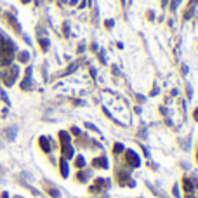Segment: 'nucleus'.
Here are the masks:
<instances>
[{
    "mask_svg": "<svg viewBox=\"0 0 198 198\" xmlns=\"http://www.w3.org/2000/svg\"><path fill=\"white\" fill-rule=\"evenodd\" d=\"M127 160H129V164H130V165H134V167H137V165H139V158H137V155H136V153H132V151H127Z\"/></svg>",
    "mask_w": 198,
    "mask_h": 198,
    "instance_id": "obj_1",
    "label": "nucleus"
},
{
    "mask_svg": "<svg viewBox=\"0 0 198 198\" xmlns=\"http://www.w3.org/2000/svg\"><path fill=\"white\" fill-rule=\"evenodd\" d=\"M40 146H42V150H43V151H50V144L47 143V139H45V137H42V139H40Z\"/></svg>",
    "mask_w": 198,
    "mask_h": 198,
    "instance_id": "obj_2",
    "label": "nucleus"
},
{
    "mask_svg": "<svg viewBox=\"0 0 198 198\" xmlns=\"http://www.w3.org/2000/svg\"><path fill=\"white\" fill-rule=\"evenodd\" d=\"M94 165L96 167H106L108 164H106V158H96L94 160Z\"/></svg>",
    "mask_w": 198,
    "mask_h": 198,
    "instance_id": "obj_3",
    "label": "nucleus"
},
{
    "mask_svg": "<svg viewBox=\"0 0 198 198\" xmlns=\"http://www.w3.org/2000/svg\"><path fill=\"white\" fill-rule=\"evenodd\" d=\"M61 174H63L64 177L68 176V165H66V162H64V160H61Z\"/></svg>",
    "mask_w": 198,
    "mask_h": 198,
    "instance_id": "obj_4",
    "label": "nucleus"
},
{
    "mask_svg": "<svg viewBox=\"0 0 198 198\" xmlns=\"http://www.w3.org/2000/svg\"><path fill=\"white\" fill-rule=\"evenodd\" d=\"M184 190H186V191H190V193L193 191V183H191L190 179H184Z\"/></svg>",
    "mask_w": 198,
    "mask_h": 198,
    "instance_id": "obj_5",
    "label": "nucleus"
},
{
    "mask_svg": "<svg viewBox=\"0 0 198 198\" xmlns=\"http://www.w3.org/2000/svg\"><path fill=\"white\" fill-rule=\"evenodd\" d=\"M83 165H85V162H83V158H82V157H78V158H77V167H80V169H82Z\"/></svg>",
    "mask_w": 198,
    "mask_h": 198,
    "instance_id": "obj_6",
    "label": "nucleus"
},
{
    "mask_svg": "<svg viewBox=\"0 0 198 198\" xmlns=\"http://www.w3.org/2000/svg\"><path fill=\"white\" fill-rule=\"evenodd\" d=\"M122 150H123V146H122V144H115V153H120Z\"/></svg>",
    "mask_w": 198,
    "mask_h": 198,
    "instance_id": "obj_7",
    "label": "nucleus"
},
{
    "mask_svg": "<svg viewBox=\"0 0 198 198\" xmlns=\"http://www.w3.org/2000/svg\"><path fill=\"white\" fill-rule=\"evenodd\" d=\"M49 193H50V195H52V197H59V191H57V190H49Z\"/></svg>",
    "mask_w": 198,
    "mask_h": 198,
    "instance_id": "obj_8",
    "label": "nucleus"
},
{
    "mask_svg": "<svg viewBox=\"0 0 198 198\" xmlns=\"http://www.w3.org/2000/svg\"><path fill=\"white\" fill-rule=\"evenodd\" d=\"M26 54H28V52H23V54L19 56V59H21V61H28V56H26Z\"/></svg>",
    "mask_w": 198,
    "mask_h": 198,
    "instance_id": "obj_9",
    "label": "nucleus"
},
{
    "mask_svg": "<svg viewBox=\"0 0 198 198\" xmlns=\"http://www.w3.org/2000/svg\"><path fill=\"white\" fill-rule=\"evenodd\" d=\"M2 198H9V195H7V193H3V195H2Z\"/></svg>",
    "mask_w": 198,
    "mask_h": 198,
    "instance_id": "obj_10",
    "label": "nucleus"
},
{
    "mask_svg": "<svg viewBox=\"0 0 198 198\" xmlns=\"http://www.w3.org/2000/svg\"><path fill=\"white\" fill-rule=\"evenodd\" d=\"M23 2H24V3H26V2H30V0H23Z\"/></svg>",
    "mask_w": 198,
    "mask_h": 198,
    "instance_id": "obj_11",
    "label": "nucleus"
}]
</instances>
